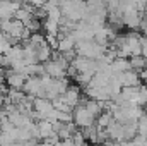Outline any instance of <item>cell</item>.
Returning a JSON list of instances; mask_svg holds the SVG:
<instances>
[{
	"mask_svg": "<svg viewBox=\"0 0 147 146\" xmlns=\"http://www.w3.org/2000/svg\"><path fill=\"white\" fill-rule=\"evenodd\" d=\"M60 10L63 17L72 23H80L86 19L87 14V0H62Z\"/></svg>",
	"mask_w": 147,
	"mask_h": 146,
	"instance_id": "cell-1",
	"label": "cell"
},
{
	"mask_svg": "<svg viewBox=\"0 0 147 146\" xmlns=\"http://www.w3.org/2000/svg\"><path fill=\"white\" fill-rule=\"evenodd\" d=\"M106 50H108V48L98 45L94 40H89V41H79V43L75 45V52H77V55L86 57V59H94V60L99 59V57H103Z\"/></svg>",
	"mask_w": 147,
	"mask_h": 146,
	"instance_id": "cell-2",
	"label": "cell"
},
{
	"mask_svg": "<svg viewBox=\"0 0 147 146\" xmlns=\"http://www.w3.org/2000/svg\"><path fill=\"white\" fill-rule=\"evenodd\" d=\"M74 124L79 127V129H86V127H91L96 124V115H92L89 110L82 105H77L75 110H74Z\"/></svg>",
	"mask_w": 147,
	"mask_h": 146,
	"instance_id": "cell-3",
	"label": "cell"
},
{
	"mask_svg": "<svg viewBox=\"0 0 147 146\" xmlns=\"http://www.w3.org/2000/svg\"><path fill=\"white\" fill-rule=\"evenodd\" d=\"M26 79H28V76H24L19 71L7 69V72H5V83H7L9 89H19V91H22V88L26 84Z\"/></svg>",
	"mask_w": 147,
	"mask_h": 146,
	"instance_id": "cell-4",
	"label": "cell"
},
{
	"mask_svg": "<svg viewBox=\"0 0 147 146\" xmlns=\"http://www.w3.org/2000/svg\"><path fill=\"white\" fill-rule=\"evenodd\" d=\"M118 77H120V83H121L123 88H137V86H140V83H142L140 74L135 72L134 69H130V71H127V72L120 74Z\"/></svg>",
	"mask_w": 147,
	"mask_h": 146,
	"instance_id": "cell-5",
	"label": "cell"
},
{
	"mask_svg": "<svg viewBox=\"0 0 147 146\" xmlns=\"http://www.w3.org/2000/svg\"><path fill=\"white\" fill-rule=\"evenodd\" d=\"M36 131H38V138H39L41 141H48V139L55 134L53 122H50V120H38L36 122Z\"/></svg>",
	"mask_w": 147,
	"mask_h": 146,
	"instance_id": "cell-6",
	"label": "cell"
},
{
	"mask_svg": "<svg viewBox=\"0 0 147 146\" xmlns=\"http://www.w3.org/2000/svg\"><path fill=\"white\" fill-rule=\"evenodd\" d=\"M63 96V100L75 110V107L80 103V100H82V96H80V86H69L67 88V91L62 95Z\"/></svg>",
	"mask_w": 147,
	"mask_h": 146,
	"instance_id": "cell-7",
	"label": "cell"
},
{
	"mask_svg": "<svg viewBox=\"0 0 147 146\" xmlns=\"http://www.w3.org/2000/svg\"><path fill=\"white\" fill-rule=\"evenodd\" d=\"M75 45H77V43H75V40L72 38V35H69V36H60L57 52H60V53H69V52L75 50Z\"/></svg>",
	"mask_w": 147,
	"mask_h": 146,
	"instance_id": "cell-8",
	"label": "cell"
},
{
	"mask_svg": "<svg viewBox=\"0 0 147 146\" xmlns=\"http://www.w3.org/2000/svg\"><path fill=\"white\" fill-rule=\"evenodd\" d=\"M53 48L48 45V41L45 43V45H41V46H38L36 48V55H38V62L39 64H45V62H48V60H51V57H53Z\"/></svg>",
	"mask_w": 147,
	"mask_h": 146,
	"instance_id": "cell-9",
	"label": "cell"
},
{
	"mask_svg": "<svg viewBox=\"0 0 147 146\" xmlns=\"http://www.w3.org/2000/svg\"><path fill=\"white\" fill-rule=\"evenodd\" d=\"M43 29L46 31V35H51V36H58L60 35V23L57 21H51V19H45L43 21Z\"/></svg>",
	"mask_w": 147,
	"mask_h": 146,
	"instance_id": "cell-10",
	"label": "cell"
},
{
	"mask_svg": "<svg viewBox=\"0 0 147 146\" xmlns=\"http://www.w3.org/2000/svg\"><path fill=\"white\" fill-rule=\"evenodd\" d=\"M130 65H132V69H134L135 72L142 74L147 69V60L142 55H137V57H132V59H130Z\"/></svg>",
	"mask_w": 147,
	"mask_h": 146,
	"instance_id": "cell-11",
	"label": "cell"
},
{
	"mask_svg": "<svg viewBox=\"0 0 147 146\" xmlns=\"http://www.w3.org/2000/svg\"><path fill=\"white\" fill-rule=\"evenodd\" d=\"M53 107H55V110H58V112H69V113H74V108L63 100V96H58L57 100H53Z\"/></svg>",
	"mask_w": 147,
	"mask_h": 146,
	"instance_id": "cell-12",
	"label": "cell"
},
{
	"mask_svg": "<svg viewBox=\"0 0 147 146\" xmlns=\"http://www.w3.org/2000/svg\"><path fill=\"white\" fill-rule=\"evenodd\" d=\"M28 41H29L33 46H36V48H38V46H41V45H45V43H46V36H43L41 33H33L31 38H29Z\"/></svg>",
	"mask_w": 147,
	"mask_h": 146,
	"instance_id": "cell-13",
	"label": "cell"
},
{
	"mask_svg": "<svg viewBox=\"0 0 147 146\" xmlns=\"http://www.w3.org/2000/svg\"><path fill=\"white\" fill-rule=\"evenodd\" d=\"M142 57L147 60V36H142Z\"/></svg>",
	"mask_w": 147,
	"mask_h": 146,
	"instance_id": "cell-14",
	"label": "cell"
},
{
	"mask_svg": "<svg viewBox=\"0 0 147 146\" xmlns=\"http://www.w3.org/2000/svg\"><path fill=\"white\" fill-rule=\"evenodd\" d=\"M57 146H74V141H72V138L70 139H62V141L57 143Z\"/></svg>",
	"mask_w": 147,
	"mask_h": 146,
	"instance_id": "cell-15",
	"label": "cell"
}]
</instances>
